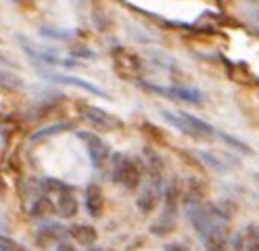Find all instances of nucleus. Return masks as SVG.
Segmentation results:
<instances>
[{
	"instance_id": "19",
	"label": "nucleus",
	"mask_w": 259,
	"mask_h": 251,
	"mask_svg": "<svg viewBox=\"0 0 259 251\" xmlns=\"http://www.w3.org/2000/svg\"><path fill=\"white\" fill-rule=\"evenodd\" d=\"M42 36H48V38H57V40H67V38H71V31H59V29H53V27H48V25H44L42 29Z\"/></svg>"
},
{
	"instance_id": "2",
	"label": "nucleus",
	"mask_w": 259,
	"mask_h": 251,
	"mask_svg": "<svg viewBox=\"0 0 259 251\" xmlns=\"http://www.w3.org/2000/svg\"><path fill=\"white\" fill-rule=\"evenodd\" d=\"M161 117L176 130H180L182 134H186L188 138H194V140H211L215 136V130L211 124H207L199 117H194L190 113H184V111H169V109H163L161 111Z\"/></svg>"
},
{
	"instance_id": "18",
	"label": "nucleus",
	"mask_w": 259,
	"mask_h": 251,
	"mask_svg": "<svg viewBox=\"0 0 259 251\" xmlns=\"http://www.w3.org/2000/svg\"><path fill=\"white\" fill-rule=\"evenodd\" d=\"M0 251H27V249L19 245L17 241H13L11 237H3L0 234Z\"/></svg>"
},
{
	"instance_id": "25",
	"label": "nucleus",
	"mask_w": 259,
	"mask_h": 251,
	"mask_svg": "<svg viewBox=\"0 0 259 251\" xmlns=\"http://www.w3.org/2000/svg\"><path fill=\"white\" fill-rule=\"evenodd\" d=\"M94 251H99V249H94Z\"/></svg>"
},
{
	"instance_id": "14",
	"label": "nucleus",
	"mask_w": 259,
	"mask_h": 251,
	"mask_svg": "<svg viewBox=\"0 0 259 251\" xmlns=\"http://www.w3.org/2000/svg\"><path fill=\"white\" fill-rule=\"evenodd\" d=\"M205 251H236V247L228 239V232H218L205 239Z\"/></svg>"
},
{
	"instance_id": "24",
	"label": "nucleus",
	"mask_w": 259,
	"mask_h": 251,
	"mask_svg": "<svg viewBox=\"0 0 259 251\" xmlns=\"http://www.w3.org/2000/svg\"><path fill=\"white\" fill-rule=\"evenodd\" d=\"M249 3H255V0H249Z\"/></svg>"
},
{
	"instance_id": "9",
	"label": "nucleus",
	"mask_w": 259,
	"mask_h": 251,
	"mask_svg": "<svg viewBox=\"0 0 259 251\" xmlns=\"http://www.w3.org/2000/svg\"><path fill=\"white\" fill-rule=\"evenodd\" d=\"M159 201H161V184H159V178L153 176L151 184H147V189H144L142 197L138 199V207L142 211H151L159 203Z\"/></svg>"
},
{
	"instance_id": "20",
	"label": "nucleus",
	"mask_w": 259,
	"mask_h": 251,
	"mask_svg": "<svg viewBox=\"0 0 259 251\" xmlns=\"http://www.w3.org/2000/svg\"><path fill=\"white\" fill-rule=\"evenodd\" d=\"M220 136H222V138H224L226 142H230L232 147H236L238 151H242V153H247V155H251V153H253V151H251V149H249L247 145H242V142H238V140H234L232 136H228V134H220Z\"/></svg>"
},
{
	"instance_id": "21",
	"label": "nucleus",
	"mask_w": 259,
	"mask_h": 251,
	"mask_svg": "<svg viewBox=\"0 0 259 251\" xmlns=\"http://www.w3.org/2000/svg\"><path fill=\"white\" fill-rule=\"evenodd\" d=\"M165 251H190V249L186 245H182V243H169L165 247Z\"/></svg>"
},
{
	"instance_id": "10",
	"label": "nucleus",
	"mask_w": 259,
	"mask_h": 251,
	"mask_svg": "<svg viewBox=\"0 0 259 251\" xmlns=\"http://www.w3.org/2000/svg\"><path fill=\"white\" fill-rule=\"evenodd\" d=\"M67 234L84 247H92L96 243V230L88 224H73V226L67 228Z\"/></svg>"
},
{
	"instance_id": "1",
	"label": "nucleus",
	"mask_w": 259,
	"mask_h": 251,
	"mask_svg": "<svg viewBox=\"0 0 259 251\" xmlns=\"http://www.w3.org/2000/svg\"><path fill=\"white\" fill-rule=\"evenodd\" d=\"M188 220L194 226V230L199 232V237L205 241L207 237L218 232H228V213H224L218 205L211 203H203L201 199L197 201H188L186 205Z\"/></svg>"
},
{
	"instance_id": "22",
	"label": "nucleus",
	"mask_w": 259,
	"mask_h": 251,
	"mask_svg": "<svg viewBox=\"0 0 259 251\" xmlns=\"http://www.w3.org/2000/svg\"><path fill=\"white\" fill-rule=\"evenodd\" d=\"M55 251H75V249H73V247H71L69 243H59Z\"/></svg>"
},
{
	"instance_id": "16",
	"label": "nucleus",
	"mask_w": 259,
	"mask_h": 251,
	"mask_svg": "<svg viewBox=\"0 0 259 251\" xmlns=\"http://www.w3.org/2000/svg\"><path fill=\"white\" fill-rule=\"evenodd\" d=\"M53 211H55V207H53V203H51V201H48L46 197L38 199L36 203H34V207H31V216H36V218L48 216V213H53Z\"/></svg>"
},
{
	"instance_id": "13",
	"label": "nucleus",
	"mask_w": 259,
	"mask_h": 251,
	"mask_svg": "<svg viewBox=\"0 0 259 251\" xmlns=\"http://www.w3.org/2000/svg\"><path fill=\"white\" fill-rule=\"evenodd\" d=\"M77 199L69 193V191H63L59 193V201H57V213L61 218H73L77 213Z\"/></svg>"
},
{
	"instance_id": "8",
	"label": "nucleus",
	"mask_w": 259,
	"mask_h": 251,
	"mask_svg": "<svg viewBox=\"0 0 259 251\" xmlns=\"http://www.w3.org/2000/svg\"><path fill=\"white\" fill-rule=\"evenodd\" d=\"M236 251H259V224L245 226L234 239Z\"/></svg>"
},
{
	"instance_id": "6",
	"label": "nucleus",
	"mask_w": 259,
	"mask_h": 251,
	"mask_svg": "<svg viewBox=\"0 0 259 251\" xmlns=\"http://www.w3.org/2000/svg\"><path fill=\"white\" fill-rule=\"evenodd\" d=\"M77 138L86 145L90 161H92L94 167H103L109 161L111 151H109V145L101 136H96L94 132H77Z\"/></svg>"
},
{
	"instance_id": "4",
	"label": "nucleus",
	"mask_w": 259,
	"mask_h": 251,
	"mask_svg": "<svg viewBox=\"0 0 259 251\" xmlns=\"http://www.w3.org/2000/svg\"><path fill=\"white\" fill-rule=\"evenodd\" d=\"M111 176L127 191H134L142 180V172H140L138 163L125 155H115V161L111 163Z\"/></svg>"
},
{
	"instance_id": "3",
	"label": "nucleus",
	"mask_w": 259,
	"mask_h": 251,
	"mask_svg": "<svg viewBox=\"0 0 259 251\" xmlns=\"http://www.w3.org/2000/svg\"><path fill=\"white\" fill-rule=\"evenodd\" d=\"M111 61H113V69L121 80H136L142 74V59L132 53L125 46H115L111 50Z\"/></svg>"
},
{
	"instance_id": "5",
	"label": "nucleus",
	"mask_w": 259,
	"mask_h": 251,
	"mask_svg": "<svg viewBox=\"0 0 259 251\" xmlns=\"http://www.w3.org/2000/svg\"><path fill=\"white\" fill-rule=\"evenodd\" d=\"M144 88L157 92L159 96H167L171 100H180L188 105H203V92L197 88H186V86H155V84H144Z\"/></svg>"
},
{
	"instance_id": "17",
	"label": "nucleus",
	"mask_w": 259,
	"mask_h": 251,
	"mask_svg": "<svg viewBox=\"0 0 259 251\" xmlns=\"http://www.w3.org/2000/svg\"><path fill=\"white\" fill-rule=\"evenodd\" d=\"M65 130H69L67 124H55V126H48L44 130H38L34 136H31V140H38V138H46V136H53V134H59V132H65Z\"/></svg>"
},
{
	"instance_id": "12",
	"label": "nucleus",
	"mask_w": 259,
	"mask_h": 251,
	"mask_svg": "<svg viewBox=\"0 0 259 251\" xmlns=\"http://www.w3.org/2000/svg\"><path fill=\"white\" fill-rule=\"evenodd\" d=\"M46 78L53 80V82H59V84H69V86L84 88V90H88V92H92V94H99V96H105V98H107L105 90L96 88L94 84H88V82H84V80H77V78H71V76H63V74H51V76H46Z\"/></svg>"
},
{
	"instance_id": "7",
	"label": "nucleus",
	"mask_w": 259,
	"mask_h": 251,
	"mask_svg": "<svg viewBox=\"0 0 259 251\" xmlns=\"http://www.w3.org/2000/svg\"><path fill=\"white\" fill-rule=\"evenodd\" d=\"M84 109H86V111H84V117H86V120H88L94 128H101V130H117V128H121V122L117 120V117L109 115V113L103 111L101 107H90V105H86Z\"/></svg>"
},
{
	"instance_id": "23",
	"label": "nucleus",
	"mask_w": 259,
	"mask_h": 251,
	"mask_svg": "<svg viewBox=\"0 0 259 251\" xmlns=\"http://www.w3.org/2000/svg\"><path fill=\"white\" fill-rule=\"evenodd\" d=\"M257 21H259V13H257Z\"/></svg>"
},
{
	"instance_id": "15",
	"label": "nucleus",
	"mask_w": 259,
	"mask_h": 251,
	"mask_svg": "<svg viewBox=\"0 0 259 251\" xmlns=\"http://www.w3.org/2000/svg\"><path fill=\"white\" fill-rule=\"evenodd\" d=\"M65 232H67V230H63V226H59V224H48V226H44V228L40 230L38 241L42 243V247H46V243H51V241H55V239H61Z\"/></svg>"
},
{
	"instance_id": "11",
	"label": "nucleus",
	"mask_w": 259,
	"mask_h": 251,
	"mask_svg": "<svg viewBox=\"0 0 259 251\" xmlns=\"http://www.w3.org/2000/svg\"><path fill=\"white\" fill-rule=\"evenodd\" d=\"M86 207L90 211V216L99 218L103 213V207H105V197H103V191L99 184H90L88 191H86Z\"/></svg>"
}]
</instances>
